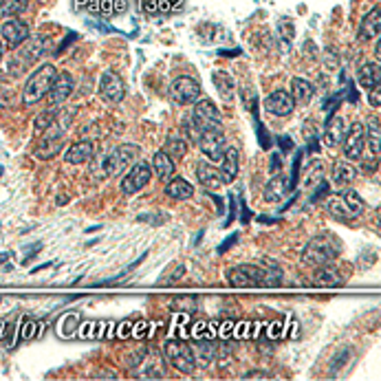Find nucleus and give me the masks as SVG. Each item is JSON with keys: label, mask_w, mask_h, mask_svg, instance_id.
Here are the masks:
<instances>
[{"label": "nucleus", "mask_w": 381, "mask_h": 381, "mask_svg": "<svg viewBox=\"0 0 381 381\" xmlns=\"http://www.w3.org/2000/svg\"><path fill=\"white\" fill-rule=\"evenodd\" d=\"M342 254V243L335 234L331 232H322L313 236L311 241L306 243L304 252H302V260L308 267H322V265H331L335 263Z\"/></svg>", "instance_id": "nucleus-1"}, {"label": "nucleus", "mask_w": 381, "mask_h": 381, "mask_svg": "<svg viewBox=\"0 0 381 381\" xmlns=\"http://www.w3.org/2000/svg\"><path fill=\"white\" fill-rule=\"evenodd\" d=\"M324 205L331 216L342 223H351L357 216H362L364 207H366L364 198L357 194L355 189H346V192H342L337 196H328Z\"/></svg>", "instance_id": "nucleus-2"}, {"label": "nucleus", "mask_w": 381, "mask_h": 381, "mask_svg": "<svg viewBox=\"0 0 381 381\" xmlns=\"http://www.w3.org/2000/svg\"><path fill=\"white\" fill-rule=\"evenodd\" d=\"M55 77H57V68L53 64H49V62L35 68L33 75L27 80L25 91H22V104L33 106V104L42 102L46 97V93H49Z\"/></svg>", "instance_id": "nucleus-3"}, {"label": "nucleus", "mask_w": 381, "mask_h": 381, "mask_svg": "<svg viewBox=\"0 0 381 381\" xmlns=\"http://www.w3.org/2000/svg\"><path fill=\"white\" fill-rule=\"evenodd\" d=\"M223 126V117L221 111L214 106L212 100H198L194 104V111L189 113V119L185 122V128L189 130V137L196 139L198 130H205V128H216Z\"/></svg>", "instance_id": "nucleus-4"}, {"label": "nucleus", "mask_w": 381, "mask_h": 381, "mask_svg": "<svg viewBox=\"0 0 381 381\" xmlns=\"http://www.w3.org/2000/svg\"><path fill=\"white\" fill-rule=\"evenodd\" d=\"M139 146L135 144H124V146H119L115 150H111L109 154H104L102 157V176H117V174H122L126 168H130L137 159H139Z\"/></svg>", "instance_id": "nucleus-5"}, {"label": "nucleus", "mask_w": 381, "mask_h": 381, "mask_svg": "<svg viewBox=\"0 0 381 381\" xmlns=\"http://www.w3.org/2000/svg\"><path fill=\"white\" fill-rule=\"evenodd\" d=\"M168 95H170V100L178 106H192L203 97V91H201V84H198L196 77L178 75L170 82Z\"/></svg>", "instance_id": "nucleus-6"}, {"label": "nucleus", "mask_w": 381, "mask_h": 381, "mask_svg": "<svg viewBox=\"0 0 381 381\" xmlns=\"http://www.w3.org/2000/svg\"><path fill=\"white\" fill-rule=\"evenodd\" d=\"M194 141L198 144L201 152H203L205 157L210 161H214V163H216L223 157L225 148H227V139H225V128L223 126L198 130V135H196Z\"/></svg>", "instance_id": "nucleus-7"}, {"label": "nucleus", "mask_w": 381, "mask_h": 381, "mask_svg": "<svg viewBox=\"0 0 381 381\" xmlns=\"http://www.w3.org/2000/svg\"><path fill=\"white\" fill-rule=\"evenodd\" d=\"M64 150V130L59 128H46L38 139V146L33 150V157L40 161H51Z\"/></svg>", "instance_id": "nucleus-8"}, {"label": "nucleus", "mask_w": 381, "mask_h": 381, "mask_svg": "<svg viewBox=\"0 0 381 381\" xmlns=\"http://www.w3.org/2000/svg\"><path fill=\"white\" fill-rule=\"evenodd\" d=\"M165 357L168 362L176 368L178 373L183 375H192L196 371V357L192 349L183 342H168L165 344Z\"/></svg>", "instance_id": "nucleus-9"}, {"label": "nucleus", "mask_w": 381, "mask_h": 381, "mask_svg": "<svg viewBox=\"0 0 381 381\" xmlns=\"http://www.w3.org/2000/svg\"><path fill=\"white\" fill-rule=\"evenodd\" d=\"M152 178V168L146 161H135L133 165L128 168L126 176L122 178V192L124 194H137L141 192Z\"/></svg>", "instance_id": "nucleus-10"}, {"label": "nucleus", "mask_w": 381, "mask_h": 381, "mask_svg": "<svg viewBox=\"0 0 381 381\" xmlns=\"http://www.w3.org/2000/svg\"><path fill=\"white\" fill-rule=\"evenodd\" d=\"M100 97H102V102L111 104V106L119 104L126 97V84H124V80L115 73V71H106V73L102 75V80H100Z\"/></svg>", "instance_id": "nucleus-11"}, {"label": "nucleus", "mask_w": 381, "mask_h": 381, "mask_svg": "<svg viewBox=\"0 0 381 381\" xmlns=\"http://www.w3.org/2000/svg\"><path fill=\"white\" fill-rule=\"evenodd\" d=\"M344 157L349 161H360L364 157V150H366V135H364V126L362 124H353L346 135H344Z\"/></svg>", "instance_id": "nucleus-12"}, {"label": "nucleus", "mask_w": 381, "mask_h": 381, "mask_svg": "<svg viewBox=\"0 0 381 381\" xmlns=\"http://www.w3.org/2000/svg\"><path fill=\"white\" fill-rule=\"evenodd\" d=\"M0 38H3L7 49H20V44L29 38V25L16 18H7L0 27Z\"/></svg>", "instance_id": "nucleus-13"}, {"label": "nucleus", "mask_w": 381, "mask_h": 381, "mask_svg": "<svg viewBox=\"0 0 381 381\" xmlns=\"http://www.w3.org/2000/svg\"><path fill=\"white\" fill-rule=\"evenodd\" d=\"M75 89V80L71 73H57V77L53 80V84L46 93V100H49V106L51 109H57V106H62L68 97L71 93Z\"/></svg>", "instance_id": "nucleus-14"}, {"label": "nucleus", "mask_w": 381, "mask_h": 381, "mask_svg": "<svg viewBox=\"0 0 381 381\" xmlns=\"http://www.w3.org/2000/svg\"><path fill=\"white\" fill-rule=\"evenodd\" d=\"M219 174L223 178V183H232L241 170V152L234 146H227L223 152V157L219 159Z\"/></svg>", "instance_id": "nucleus-15"}, {"label": "nucleus", "mask_w": 381, "mask_h": 381, "mask_svg": "<svg viewBox=\"0 0 381 381\" xmlns=\"http://www.w3.org/2000/svg\"><path fill=\"white\" fill-rule=\"evenodd\" d=\"M265 109L271 115H276V117H287V115H291L295 111V102L291 97V93L276 91V93H271L269 97L265 100Z\"/></svg>", "instance_id": "nucleus-16"}, {"label": "nucleus", "mask_w": 381, "mask_h": 381, "mask_svg": "<svg viewBox=\"0 0 381 381\" xmlns=\"http://www.w3.org/2000/svg\"><path fill=\"white\" fill-rule=\"evenodd\" d=\"M344 135H346V122H344L342 115L333 113L326 119V126H324V144L328 148H337V146H342Z\"/></svg>", "instance_id": "nucleus-17"}, {"label": "nucleus", "mask_w": 381, "mask_h": 381, "mask_svg": "<svg viewBox=\"0 0 381 381\" xmlns=\"http://www.w3.org/2000/svg\"><path fill=\"white\" fill-rule=\"evenodd\" d=\"M194 172H196V178H198V183L203 185L205 189H219L223 187V178L219 174V168H214V163L212 161H196L194 165Z\"/></svg>", "instance_id": "nucleus-18"}, {"label": "nucleus", "mask_w": 381, "mask_h": 381, "mask_svg": "<svg viewBox=\"0 0 381 381\" xmlns=\"http://www.w3.org/2000/svg\"><path fill=\"white\" fill-rule=\"evenodd\" d=\"M95 157V144L93 141H86L82 139L77 144H71L66 150H64V161L71 163V165H80V163H86Z\"/></svg>", "instance_id": "nucleus-19"}, {"label": "nucleus", "mask_w": 381, "mask_h": 381, "mask_svg": "<svg viewBox=\"0 0 381 381\" xmlns=\"http://www.w3.org/2000/svg\"><path fill=\"white\" fill-rule=\"evenodd\" d=\"M311 282L315 284V287H340V284H344V278H342V273L337 267H333L331 265H322V267H315V273H313V278Z\"/></svg>", "instance_id": "nucleus-20"}, {"label": "nucleus", "mask_w": 381, "mask_h": 381, "mask_svg": "<svg viewBox=\"0 0 381 381\" xmlns=\"http://www.w3.org/2000/svg\"><path fill=\"white\" fill-rule=\"evenodd\" d=\"M381 31V9L375 7L373 11H368L366 18L360 25V40L368 42V40H377Z\"/></svg>", "instance_id": "nucleus-21"}, {"label": "nucleus", "mask_w": 381, "mask_h": 381, "mask_svg": "<svg viewBox=\"0 0 381 381\" xmlns=\"http://www.w3.org/2000/svg\"><path fill=\"white\" fill-rule=\"evenodd\" d=\"M174 165H176V161H172L163 150H159L157 154H154L150 168H152L154 174H157L159 181H170V178L174 176V170H176Z\"/></svg>", "instance_id": "nucleus-22"}, {"label": "nucleus", "mask_w": 381, "mask_h": 381, "mask_svg": "<svg viewBox=\"0 0 381 381\" xmlns=\"http://www.w3.org/2000/svg\"><path fill=\"white\" fill-rule=\"evenodd\" d=\"M313 95H315V86L308 80H304V77H293L291 80V97H293L295 106L297 104L300 106L308 104L313 100Z\"/></svg>", "instance_id": "nucleus-23"}, {"label": "nucleus", "mask_w": 381, "mask_h": 381, "mask_svg": "<svg viewBox=\"0 0 381 381\" xmlns=\"http://www.w3.org/2000/svg\"><path fill=\"white\" fill-rule=\"evenodd\" d=\"M212 80H214V84H216L221 97L227 104H232L234 102V93H236V82H234L232 73H227V71H214Z\"/></svg>", "instance_id": "nucleus-24"}, {"label": "nucleus", "mask_w": 381, "mask_h": 381, "mask_svg": "<svg viewBox=\"0 0 381 381\" xmlns=\"http://www.w3.org/2000/svg\"><path fill=\"white\" fill-rule=\"evenodd\" d=\"M163 152L168 154L172 161H181L187 152V141L181 133H170L168 139H165V146H163Z\"/></svg>", "instance_id": "nucleus-25"}, {"label": "nucleus", "mask_w": 381, "mask_h": 381, "mask_svg": "<svg viewBox=\"0 0 381 381\" xmlns=\"http://www.w3.org/2000/svg\"><path fill=\"white\" fill-rule=\"evenodd\" d=\"M165 194L174 201H187L194 196V185H189L185 178H170L168 185H165Z\"/></svg>", "instance_id": "nucleus-26"}, {"label": "nucleus", "mask_w": 381, "mask_h": 381, "mask_svg": "<svg viewBox=\"0 0 381 381\" xmlns=\"http://www.w3.org/2000/svg\"><path fill=\"white\" fill-rule=\"evenodd\" d=\"M357 80H360V84L366 86V89H373L377 84H381V68H379V62H364L357 71Z\"/></svg>", "instance_id": "nucleus-27"}, {"label": "nucleus", "mask_w": 381, "mask_h": 381, "mask_svg": "<svg viewBox=\"0 0 381 381\" xmlns=\"http://www.w3.org/2000/svg\"><path fill=\"white\" fill-rule=\"evenodd\" d=\"M287 192H289V178L276 174L267 183V187H265V198L271 201V203H278V201L284 198V194H287Z\"/></svg>", "instance_id": "nucleus-28"}, {"label": "nucleus", "mask_w": 381, "mask_h": 381, "mask_svg": "<svg viewBox=\"0 0 381 381\" xmlns=\"http://www.w3.org/2000/svg\"><path fill=\"white\" fill-rule=\"evenodd\" d=\"M355 176H357V170H355V165L349 163V161H337L335 165H333V183L344 187V185H351L355 181Z\"/></svg>", "instance_id": "nucleus-29"}, {"label": "nucleus", "mask_w": 381, "mask_h": 381, "mask_svg": "<svg viewBox=\"0 0 381 381\" xmlns=\"http://www.w3.org/2000/svg\"><path fill=\"white\" fill-rule=\"evenodd\" d=\"M364 135L368 141V150H371L373 157L379 159V150H381V124H379V117L371 119V124L364 128Z\"/></svg>", "instance_id": "nucleus-30"}, {"label": "nucleus", "mask_w": 381, "mask_h": 381, "mask_svg": "<svg viewBox=\"0 0 381 381\" xmlns=\"http://www.w3.org/2000/svg\"><path fill=\"white\" fill-rule=\"evenodd\" d=\"M20 46H22V53H25V59H20V62L31 64V62H35V59L44 53V38H33V40L27 38Z\"/></svg>", "instance_id": "nucleus-31"}, {"label": "nucleus", "mask_w": 381, "mask_h": 381, "mask_svg": "<svg viewBox=\"0 0 381 381\" xmlns=\"http://www.w3.org/2000/svg\"><path fill=\"white\" fill-rule=\"evenodd\" d=\"M324 178V165L322 161H313V163H308V168L304 170L302 174V183L304 187H315L319 181Z\"/></svg>", "instance_id": "nucleus-32"}, {"label": "nucleus", "mask_w": 381, "mask_h": 381, "mask_svg": "<svg viewBox=\"0 0 381 381\" xmlns=\"http://www.w3.org/2000/svg\"><path fill=\"white\" fill-rule=\"evenodd\" d=\"M29 7V0H0V18H16Z\"/></svg>", "instance_id": "nucleus-33"}, {"label": "nucleus", "mask_w": 381, "mask_h": 381, "mask_svg": "<svg viewBox=\"0 0 381 381\" xmlns=\"http://www.w3.org/2000/svg\"><path fill=\"white\" fill-rule=\"evenodd\" d=\"M55 124V111L53 109H49V111H44V113H40L38 117H35V122H33V128H35V133L38 135H42L46 128H51Z\"/></svg>", "instance_id": "nucleus-34"}, {"label": "nucleus", "mask_w": 381, "mask_h": 381, "mask_svg": "<svg viewBox=\"0 0 381 381\" xmlns=\"http://www.w3.org/2000/svg\"><path fill=\"white\" fill-rule=\"evenodd\" d=\"M196 308V297L192 295H181L178 300L174 302V311H183V313H192Z\"/></svg>", "instance_id": "nucleus-35"}, {"label": "nucleus", "mask_w": 381, "mask_h": 381, "mask_svg": "<svg viewBox=\"0 0 381 381\" xmlns=\"http://www.w3.org/2000/svg\"><path fill=\"white\" fill-rule=\"evenodd\" d=\"M77 322H80V313H66L62 322H59V326H62V328H59V333H62L64 337H71V333H73V331H71V326L75 328Z\"/></svg>", "instance_id": "nucleus-36"}, {"label": "nucleus", "mask_w": 381, "mask_h": 381, "mask_svg": "<svg viewBox=\"0 0 381 381\" xmlns=\"http://www.w3.org/2000/svg\"><path fill=\"white\" fill-rule=\"evenodd\" d=\"M38 322H33V319H25V326H20V337L22 340H31L33 335H35V333H38Z\"/></svg>", "instance_id": "nucleus-37"}, {"label": "nucleus", "mask_w": 381, "mask_h": 381, "mask_svg": "<svg viewBox=\"0 0 381 381\" xmlns=\"http://www.w3.org/2000/svg\"><path fill=\"white\" fill-rule=\"evenodd\" d=\"M97 14L104 16V18H113V16H117V14H115V0H100Z\"/></svg>", "instance_id": "nucleus-38"}, {"label": "nucleus", "mask_w": 381, "mask_h": 381, "mask_svg": "<svg viewBox=\"0 0 381 381\" xmlns=\"http://www.w3.org/2000/svg\"><path fill=\"white\" fill-rule=\"evenodd\" d=\"M351 355H353L351 349H344L340 355H335V360H333V366H331V375L335 373V371H340V368L346 364V360H351Z\"/></svg>", "instance_id": "nucleus-39"}, {"label": "nucleus", "mask_w": 381, "mask_h": 381, "mask_svg": "<svg viewBox=\"0 0 381 381\" xmlns=\"http://www.w3.org/2000/svg\"><path fill=\"white\" fill-rule=\"evenodd\" d=\"M368 102H371V106H375V109H379L381 106V84L371 89V97H368Z\"/></svg>", "instance_id": "nucleus-40"}, {"label": "nucleus", "mask_w": 381, "mask_h": 381, "mask_svg": "<svg viewBox=\"0 0 381 381\" xmlns=\"http://www.w3.org/2000/svg\"><path fill=\"white\" fill-rule=\"evenodd\" d=\"M146 14H159V0H144Z\"/></svg>", "instance_id": "nucleus-41"}, {"label": "nucleus", "mask_w": 381, "mask_h": 381, "mask_svg": "<svg viewBox=\"0 0 381 381\" xmlns=\"http://www.w3.org/2000/svg\"><path fill=\"white\" fill-rule=\"evenodd\" d=\"M280 33L282 35H287V40H291L293 35H295V31H293V25L287 20V22H280Z\"/></svg>", "instance_id": "nucleus-42"}, {"label": "nucleus", "mask_w": 381, "mask_h": 381, "mask_svg": "<svg viewBox=\"0 0 381 381\" xmlns=\"http://www.w3.org/2000/svg\"><path fill=\"white\" fill-rule=\"evenodd\" d=\"M362 168H364V172H377V168H379V159L375 157L373 161H364Z\"/></svg>", "instance_id": "nucleus-43"}, {"label": "nucleus", "mask_w": 381, "mask_h": 381, "mask_svg": "<svg viewBox=\"0 0 381 381\" xmlns=\"http://www.w3.org/2000/svg\"><path fill=\"white\" fill-rule=\"evenodd\" d=\"M128 9V0H115V14H124V11Z\"/></svg>", "instance_id": "nucleus-44"}, {"label": "nucleus", "mask_w": 381, "mask_h": 381, "mask_svg": "<svg viewBox=\"0 0 381 381\" xmlns=\"http://www.w3.org/2000/svg\"><path fill=\"white\" fill-rule=\"evenodd\" d=\"M236 238H238V234H232V236L227 238V243H225V245H221V249H219V252L223 254V252H225V249H227L230 245H234V243H236Z\"/></svg>", "instance_id": "nucleus-45"}, {"label": "nucleus", "mask_w": 381, "mask_h": 381, "mask_svg": "<svg viewBox=\"0 0 381 381\" xmlns=\"http://www.w3.org/2000/svg\"><path fill=\"white\" fill-rule=\"evenodd\" d=\"M269 170H271L273 174H276V172L280 170V161H278V157H273V159H271V168H269Z\"/></svg>", "instance_id": "nucleus-46"}, {"label": "nucleus", "mask_w": 381, "mask_h": 381, "mask_svg": "<svg viewBox=\"0 0 381 381\" xmlns=\"http://www.w3.org/2000/svg\"><path fill=\"white\" fill-rule=\"evenodd\" d=\"M252 377H267V373L265 371H258V373H247L245 375V379H252Z\"/></svg>", "instance_id": "nucleus-47"}, {"label": "nucleus", "mask_w": 381, "mask_h": 381, "mask_svg": "<svg viewBox=\"0 0 381 381\" xmlns=\"http://www.w3.org/2000/svg\"><path fill=\"white\" fill-rule=\"evenodd\" d=\"M86 3H89V0H73V7L82 9V7H86Z\"/></svg>", "instance_id": "nucleus-48"}, {"label": "nucleus", "mask_w": 381, "mask_h": 381, "mask_svg": "<svg viewBox=\"0 0 381 381\" xmlns=\"http://www.w3.org/2000/svg\"><path fill=\"white\" fill-rule=\"evenodd\" d=\"M5 49H7V46L3 44V40H0V62H3V57H5Z\"/></svg>", "instance_id": "nucleus-49"}, {"label": "nucleus", "mask_w": 381, "mask_h": 381, "mask_svg": "<svg viewBox=\"0 0 381 381\" xmlns=\"http://www.w3.org/2000/svg\"><path fill=\"white\" fill-rule=\"evenodd\" d=\"M280 146H282V148H284V146H287V148H291V141L282 137V139H280Z\"/></svg>", "instance_id": "nucleus-50"}, {"label": "nucleus", "mask_w": 381, "mask_h": 381, "mask_svg": "<svg viewBox=\"0 0 381 381\" xmlns=\"http://www.w3.org/2000/svg\"><path fill=\"white\" fill-rule=\"evenodd\" d=\"M68 196H57V205H66Z\"/></svg>", "instance_id": "nucleus-51"}, {"label": "nucleus", "mask_w": 381, "mask_h": 381, "mask_svg": "<svg viewBox=\"0 0 381 381\" xmlns=\"http://www.w3.org/2000/svg\"><path fill=\"white\" fill-rule=\"evenodd\" d=\"M7 260V254H0V263H5Z\"/></svg>", "instance_id": "nucleus-52"}]
</instances>
